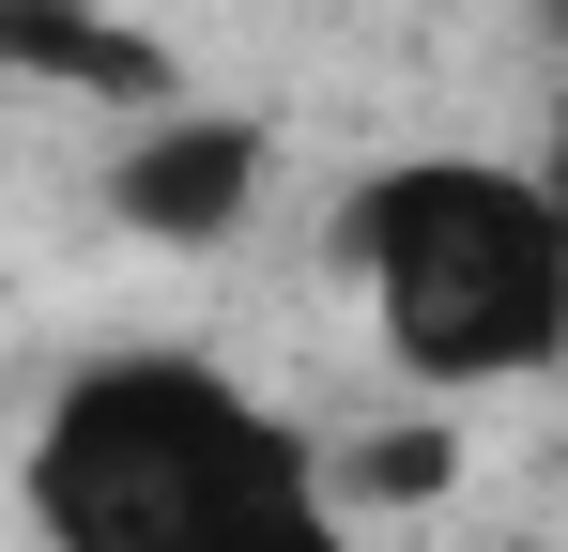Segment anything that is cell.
I'll return each instance as SVG.
<instances>
[{
  "mask_svg": "<svg viewBox=\"0 0 568 552\" xmlns=\"http://www.w3.org/2000/svg\"><path fill=\"white\" fill-rule=\"evenodd\" d=\"M323 491H338V522H354V507H430V491H462V415H415V430H354V446L323 460Z\"/></svg>",
  "mask_w": 568,
  "mask_h": 552,
  "instance_id": "cell-5",
  "label": "cell"
},
{
  "mask_svg": "<svg viewBox=\"0 0 568 552\" xmlns=\"http://www.w3.org/2000/svg\"><path fill=\"white\" fill-rule=\"evenodd\" d=\"M16 507L47 552H369L323 491V446L215 354H93L31 415Z\"/></svg>",
  "mask_w": 568,
  "mask_h": 552,
  "instance_id": "cell-1",
  "label": "cell"
},
{
  "mask_svg": "<svg viewBox=\"0 0 568 552\" xmlns=\"http://www.w3.org/2000/svg\"><path fill=\"white\" fill-rule=\"evenodd\" d=\"M338 262L369 338L430 399H491L568 368V200L507 154H399L338 200Z\"/></svg>",
  "mask_w": 568,
  "mask_h": 552,
  "instance_id": "cell-2",
  "label": "cell"
},
{
  "mask_svg": "<svg viewBox=\"0 0 568 552\" xmlns=\"http://www.w3.org/2000/svg\"><path fill=\"white\" fill-rule=\"evenodd\" d=\"M262 184H277V139H262L246 108H154V123L108 154V215H123L139 246H231V231L262 215Z\"/></svg>",
  "mask_w": 568,
  "mask_h": 552,
  "instance_id": "cell-3",
  "label": "cell"
},
{
  "mask_svg": "<svg viewBox=\"0 0 568 552\" xmlns=\"http://www.w3.org/2000/svg\"><path fill=\"white\" fill-rule=\"evenodd\" d=\"M538 184H554V200H568V108H554V139H538Z\"/></svg>",
  "mask_w": 568,
  "mask_h": 552,
  "instance_id": "cell-6",
  "label": "cell"
},
{
  "mask_svg": "<svg viewBox=\"0 0 568 552\" xmlns=\"http://www.w3.org/2000/svg\"><path fill=\"white\" fill-rule=\"evenodd\" d=\"M0 78L31 92H108V108H170V47L108 0H0Z\"/></svg>",
  "mask_w": 568,
  "mask_h": 552,
  "instance_id": "cell-4",
  "label": "cell"
}]
</instances>
